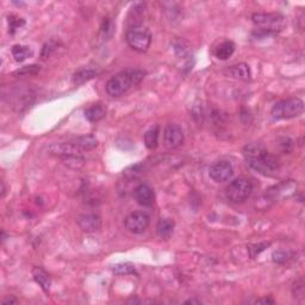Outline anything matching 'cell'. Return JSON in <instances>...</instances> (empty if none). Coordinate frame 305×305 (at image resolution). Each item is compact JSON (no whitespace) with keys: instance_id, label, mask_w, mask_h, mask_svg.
Here are the masks:
<instances>
[{"instance_id":"6da1fadb","label":"cell","mask_w":305,"mask_h":305,"mask_svg":"<svg viewBox=\"0 0 305 305\" xmlns=\"http://www.w3.org/2000/svg\"><path fill=\"white\" fill-rule=\"evenodd\" d=\"M243 155L249 167L264 175H272L280 168L279 160L267 151L261 143L247 144L243 148Z\"/></svg>"},{"instance_id":"7a4b0ae2","label":"cell","mask_w":305,"mask_h":305,"mask_svg":"<svg viewBox=\"0 0 305 305\" xmlns=\"http://www.w3.org/2000/svg\"><path fill=\"white\" fill-rule=\"evenodd\" d=\"M146 76L142 69H125L112 76L106 84V92L111 97H120L134 86L138 85Z\"/></svg>"},{"instance_id":"3957f363","label":"cell","mask_w":305,"mask_h":305,"mask_svg":"<svg viewBox=\"0 0 305 305\" xmlns=\"http://www.w3.org/2000/svg\"><path fill=\"white\" fill-rule=\"evenodd\" d=\"M252 20L257 26V36L277 34L285 25V17L280 13H253Z\"/></svg>"},{"instance_id":"277c9868","label":"cell","mask_w":305,"mask_h":305,"mask_svg":"<svg viewBox=\"0 0 305 305\" xmlns=\"http://www.w3.org/2000/svg\"><path fill=\"white\" fill-rule=\"evenodd\" d=\"M49 152L55 156L61 157L65 160L66 164H75V167L78 168L79 165H84V157L81 154V149L73 142H61V143H52L48 148Z\"/></svg>"},{"instance_id":"5b68a950","label":"cell","mask_w":305,"mask_h":305,"mask_svg":"<svg viewBox=\"0 0 305 305\" xmlns=\"http://www.w3.org/2000/svg\"><path fill=\"white\" fill-rule=\"evenodd\" d=\"M304 110V102L299 98L284 99L278 102L272 107L271 115L274 119H290L302 115Z\"/></svg>"},{"instance_id":"8992f818","label":"cell","mask_w":305,"mask_h":305,"mask_svg":"<svg viewBox=\"0 0 305 305\" xmlns=\"http://www.w3.org/2000/svg\"><path fill=\"white\" fill-rule=\"evenodd\" d=\"M252 192H253L252 181L247 178H237L229 184L225 194L231 203L240 204L251 197Z\"/></svg>"},{"instance_id":"52a82bcc","label":"cell","mask_w":305,"mask_h":305,"mask_svg":"<svg viewBox=\"0 0 305 305\" xmlns=\"http://www.w3.org/2000/svg\"><path fill=\"white\" fill-rule=\"evenodd\" d=\"M125 39H127L129 47L133 48L134 51L144 52L151 47L152 35L148 29L143 28V26H134V28H129Z\"/></svg>"},{"instance_id":"ba28073f","label":"cell","mask_w":305,"mask_h":305,"mask_svg":"<svg viewBox=\"0 0 305 305\" xmlns=\"http://www.w3.org/2000/svg\"><path fill=\"white\" fill-rule=\"evenodd\" d=\"M149 224H151V217L143 211L131 212L124 220L125 228L133 234L144 233L148 229Z\"/></svg>"},{"instance_id":"9c48e42d","label":"cell","mask_w":305,"mask_h":305,"mask_svg":"<svg viewBox=\"0 0 305 305\" xmlns=\"http://www.w3.org/2000/svg\"><path fill=\"white\" fill-rule=\"evenodd\" d=\"M234 174V168L233 165L229 161L222 160V161L215 162L214 165H211V167L209 168V175L216 183H224L233 177Z\"/></svg>"},{"instance_id":"30bf717a","label":"cell","mask_w":305,"mask_h":305,"mask_svg":"<svg viewBox=\"0 0 305 305\" xmlns=\"http://www.w3.org/2000/svg\"><path fill=\"white\" fill-rule=\"evenodd\" d=\"M184 142L183 129L178 124H168L164 130V144L167 149H175Z\"/></svg>"},{"instance_id":"8fae6325","label":"cell","mask_w":305,"mask_h":305,"mask_svg":"<svg viewBox=\"0 0 305 305\" xmlns=\"http://www.w3.org/2000/svg\"><path fill=\"white\" fill-rule=\"evenodd\" d=\"M136 202L142 206H152L155 201V193L152 188L147 184H140L134 190Z\"/></svg>"},{"instance_id":"7c38bea8","label":"cell","mask_w":305,"mask_h":305,"mask_svg":"<svg viewBox=\"0 0 305 305\" xmlns=\"http://www.w3.org/2000/svg\"><path fill=\"white\" fill-rule=\"evenodd\" d=\"M78 224L86 233H96L102 229V218L96 214H85L78 218Z\"/></svg>"},{"instance_id":"4fadbf2b","label":"cell","mask_w":305,"mask_h":305,"mask_svg":"<svg viewBox=\"0 0 305 305\" xmlns=\"http://www.w3.org/2000/svg\"><path fill=\"white\" fill-rule=\"evenodd\" d=\"M98 69L92 67H83L80 69H78L73 75V84L75 86H80L83 84L87 83V81L92 80L93 78H96L98 75Z\"/></svg>"},{"instance_id":"5bb4252c","label":"cell","mask_w":305,"mask_h":305,"mask_svg":"<svg viewBox=\"0 0 305 305\" xmlns=\"http://www.w3.org/2000/svg\"><path fill=\"white\" fill-rule=\"evenodd\" d=\"M106 115V107L102 102H96L85 110V117L88 122L96 123L102 119Z\"/></svg>"},{"instance_id":"9a60e30c","label":"cell","mask_w":305,"mask_h":305,"mask_svg":"<svg viewBox=\"0 0 305 305\" xmlns=\"http://www.w3.org/2000/svg\"><path fill=\"white\" fill-rule=\"evenodd\" d=\"M227 73L231 78L238 79L242 81L251 80V68L246 64H238L235 66H231L227 70Z\"/></svg>"},{"instance_id":"2e32d148","label":"cell","mask_w":305,"mask_h":305,"mask_svg":"<svg viewBox=\"0 0 305 305\" xmlns=\"http://www.w3.org/2000/svg\"><path fill=\"white\" fill-rule=\"evenodd\" d=\"M33 277L36 283L41 286L42 290H43L46 293H48L51 286V277H49L48 273H47L43 268L35 267L33 270Z\"/></svg>"},{"instance_id":"e0dca14e","label":"cell","mask_w":305,"mask_h":305,"mask_svg":"<svg viewBox=\"0 0 305 305\" xmlns=\"http://www.w3.org/2000/svg\"><path fill=\"white\" fill-rule=\"evenodd\" d=\"M174 220L170 218H162L159 220L156 227V233L159 237L161 238H168L172 235L173 230H174Z\"/></svg>"},{"instance_id":"ac0fdd59","label":"cell","mask_w":305,"mask_h":305,"mask_svg":"<svg viewBox=\"0 0 305 305\" xmlns=\"http://www.w3.org/2000/svg\"><path fill=\"white\" fill-rule=\"evenodd\" d=\"M235 51V44L231 41H224L215 51V56L218 60H228Z\"/></svg>"},{"instance_id":"d6986e66","label":"cell","mask_w":305,"mask_h":305,"mask_svg":"<svg viewBox=\"0 0 305 305\" xmlns=\"http://www.w3.org/2000/svg\"><path fill=\"white\" fill-rule=\"evenodd\" d=\"M73 143H75L81 151H91L98 146V140L93 135H85L76 137Z\"/></svg>"},{"instance_id":"ffe728a7","label":"cell","mask_w":305,"mask_h":305,"mask_svg":"<svg viewBox=\"0 0 305 305\" xmlns=\"http://www.w3.org/2000/svg\"><path fill=\"white\" fill-rule=\"evenodd\" d=\"M33 54H34L33 51H31L30 47H28V46H20V44H16V46L12 47V55L17 62L25 61L28 57L33 56Z\"/></svg>"},{"instance_id":"44dd1931","label":"cell","mask_w":305,"mask_h":305,"mask_svg":"<svg viewBox=\"0 0 305 305\" xmlns=\"http://www.w3.org/2000/svg\"><path fill=\"white\" fill-rule=\"evenodd\" d=\"M157 140H159V127H152L144 134V144L151 151L157 147Z\"/></svg>"},{"instance_id":"7402d4cb","label":"cell","mask_w":305,"mask_h":305,"mask_svg":"<svg viewBox=\"0 0 305 305\" xmlns=\"http://www.w3.org/2000/svg\"><path fill=\"white\" fill-rule=\"evenodd\" d=\"M115 274L117 275H128V274H137L136 273L135 267L134 265L129 264V262H125V264H119V265H116L112 268Z\"/></svg>"},{"instance_id":"603a6c76","label":"cell","mask_w":305,"mask_h":305,"mask_svg":"<svg viewBox=\"0 0 305 305\" xmlns=\"http://www.w3.org/2000/svg\"><path fill=\"white\" fill-rule=\"evenodd\" d=\"M39 66L37 65H30V66H24V67L19 68L15 72V75L17 76H31L36 75L39 72Z\"/></svg>"},{"instance_id":"cb8c5ba5","label":"cell","mask_w":305,"mask_h":305,"mask_svg":"<svg viewBox=\"0 0 305 305\" xmlns=\"http://www.w3.org/2000/svg\"><path fill=\"white\" fill-rule=\"evenodd\" d=\"M292 253L291 252H286V251H277L274 252L272 255V260L275 262V264H285L288 260L292 257Z\"/></svg>"},{"instance_id":"d4e9b609","label":"cell","mask_w":305,"mask_h":305,"mask_svg":"<svg viewBox=\"0 0 305 305\" xmlns=\"http://www.w3.org/2000/svg\"><path fill=\"white\" fill-rule=\"evenodd\" d=\"M25 24V20L23 18L16 17V16L11 15L9 17V28H10V34H15V31L17 29H19L20 26H23Z\"/></svg>"},{"instance_id":"484cf974","label":"cell","mask_w":305,"mask_h":305,"mask_svg":"<svg viewBox=\"0 0 305 305\" xmlns=\"http://www.w3.org/2000/svg\"><path fill=\"white\" fill-rule=\"evenodd\" d=\"M268 246H271L270 242H262V243H257V244H253V246H249L248 251H249V254H251V257H255L256 255H259L260 253H261V252H264Z\"/></svg>"},{"instance_id":"4316f807","label":"cell","mask_w":305,"mask_h":305,"mask_svg":"<svg viewBox=\"0 0 305 305\" xmlns=\"http://www.w3.org/2000/svg\"><path fill=\"white\" fill-rule=\"evenodd\" d=\"M278 146L284 152H290L293 148V141L288 137H281L278 141Z\"/></svg>"},{"instance_id":"83f0119b","label":"cell","mask_w":305,"mask_h":305,"mask_svg":"<svg viewBox=\"0 0 305 305\" xmlns=\"http://www.w3.org/2000/svg\"><path fill=\"white\" fill-rule=\"evenodd\" d=\"M101 31L105 37L112 35V33H114V24H112V22L109 19V18H105V19L102 20Z\"/></svg>"},{"instance_id":"f1b7e54d","label":"cell","mask_w":305,"mask_h":305,"mask_svg":"<svg viewBox=\"0 0 305 305\" xmlns=\"http://www.w3.org/2000/svg\"><path fill=\"white\" fill-rule=\"evenodd\" d=\"M55 48H56V43L55 42H48V43L44 44L43 49H42V52H41V56L43 57V59H47V57L51 56V54L52 51H55Z\"/></svg>"},{"instance_id":"f546056e","label":"cell","mask_w":305,"mask_h":305,"mask_svg":"<svg viewBox=\"0 0 305 305\" xmlns=\"http://www.w3.org/2000/svg\"><path fill=\"white\" fill-rule=\"evenodd\" d=\"M293 294L294 297H303L304 296V281L299 279L293 284Z\"/></svg>"},{"instance_id":"4dcf8cb0","label":"cell","mask_w":305,"mask_h":305,"mask_svg":"<svg viewBox=\"0 0 305 305\" xmlns=\"http://www.w3.org/2000/svg\"><path fill=\"white\" fill-rule=\"evenodd\" d=\"M255 303L256 304H273L274 303V301L271 298H261V299H256L255 301Z\"/></svg>"},{"instance_id":"1f68e13d","label":"cell","mask_w":305,"mask_h":305,"mask_svg":"<svg viewBox=\"0 0 305 305\" xmlns=\"http://www.w3.org/2000/svg\"><path fill=\"white\" fill-rule=\"evenodd\" d=\"M16 303H17V299L13 298V297H10V298L4 299V301H2V304H4V305H7V304H16Z\"/></svg>"},{"instance_id":"d6a6232c","label":"cell","mask_w":305,"mask_h":305,"mask_svg":"<svg viewBox=\"0 0 305 305\" xmlns=\"http://www.w3.org/2000/svg\"><path fill=\"white\" fill-rule=\"evenodd\" d=\"M185 304H201V302L194 301V299H190V301H186Z\"/></svg>"},{"instance_id":"836d02e7","label":"cell","mask_w":305,"mask_h":305,"mask_svg":"<svg viewBox=\"0 0 305 305\" xmlns=\"http://www.w3.org/2000/svg\"><path fill=\"white\" fill-rule=\"evenodd\" d=\"M5 194V185H4V181H1V197H4Z\"/></svg>"}]
</instances>
